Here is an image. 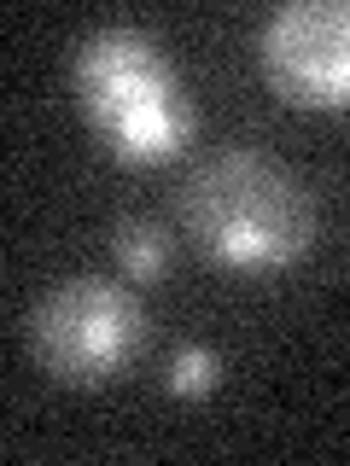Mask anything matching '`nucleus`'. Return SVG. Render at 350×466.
Masks as SVG:
<instances>
[{"mask_svg": "<svg viewBox=\"0 0 350 466\" xmlns=\"http://www.w3.org/2000/svg\"><path fill=\"white\" fill-rule=\"evenodd\" d=\"M111 257L117 268L129 274V280H158V274L170 268V239L158 222H146V216H123V222L111 228Z\"/></svg>", "mask_w": 350, "mask_h": 466, "instance_id": "obj_5", "label": "nucleus"}, {"mask_svg": "<svg viewBox=\"0 0 350 466\" xmlns=\"http://www.w3.org/2000/svg\"><path fill=\"white\" fill-rule=\"evenodd\" d=\"M24 339L47 379L94 390L135 368V356L146 344V309L111 274H77V280H58L29 309Z\"/></svg>", "mask_w": 350, "mask_h": 466, "instance_id": "obj_3", "label": "nucleus"}, {"mask_svg": "<svg viewBox=\"0 0 350 466\" xmlns=\"http://www.w3.org/2000/svg\"><path fill=\"white\" fill-rule=\"evenodd\" d=\"M187 233L216 268L228 274H281L298 268L315 251V198L286 164L252 152V146H228L211 152L187 175L181 193Z\"/></svg>", "mask_w": 350, "mask_h": 466, "instance_id": "obj_1", "label": "nucleus"}, {"mask_svg": "<svg viewBox=\"0 0 350 466\" xmlns=\"http://www.w3.org/2000/svg\"><path fill=\"white\" fill-rule=\"evenodd\" d=\"M216 385H222V356H216L211 344H181L170 356V368H164V390H170V397L199 402V397H211Z\"/></svg>", "mask_w": 350, "mask_h": 466, "instance_id": "obj_6", "label": "nucleus"}, {"mask_svg": "<svg viewBox=\"0 0 350 466\" xmlns=\"http://www.w3.org/2000/svg\"><path fill=\"white\" fill-rule=\"evenodd\" d=\"M70 87L117 164H164L193 140V99L170 53L135 24L88 29L70 53Z\"/></svg>", "mask_w": 350, "mask_h": 466, "instance_id": "obj_2", "label": "nucleus"}, {"mask_svg": "<svg viewBox=\"0 0 350 466\" xmlns=\"http://www.w3.org/2000/svg\"><path fill=\"white\" fill-rule=\"evenodd\" d=\"M262 82L298 111H350V0H286L257 29Z\"/></svg>", "mask_w": 350, "mask_h": 466, "instance_id": "obj_4", "label": "nucleus"}]
</instances>
